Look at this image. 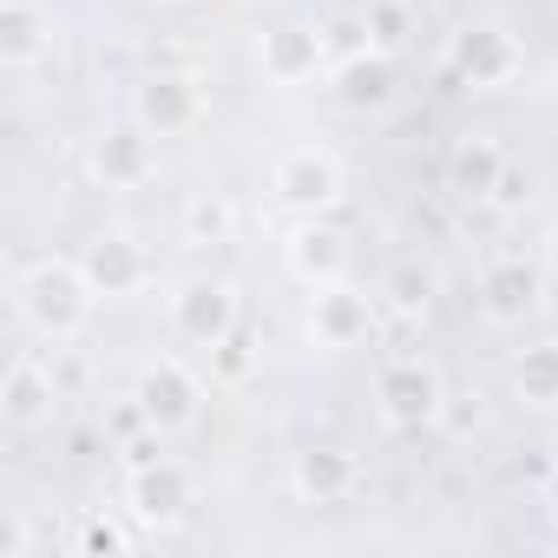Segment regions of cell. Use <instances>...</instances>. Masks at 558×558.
<instances>
[{"label":"cell","mask_w":558,"mask_h":558,"mask_svg":"<svg viewBox=\"0 0 558 558\" xmlns=\"http://www.w3.org/2000/svg\"><path fill=\"white\" fill-rule=\"evenodd\" d=\"M519 66H525V47H519L506 27H493V21L460 27L453 47H447V73H453L460 86H473V93H493V86L519 80Z\"/></svg>","instance_id":"3957f363"},{"label":"cell","mask_w":558,"mask_h":558,"mask_svg":"<svg viewBox=\"0 0 558 558\" xmlns=\"http://www.w3.org/2000/svg\"><path fill=\"white\" fill-rule=\"evenodd\" d=\"M355 480H362V466H355L349 447H303L296 466H290V486H296L303 506H336V499L355 493Z\"/></svg>","instance_id":"9a60e30c"},{"label":"cell","mask_w":558,"mask_h":558,"mask_svg":"<svg viewBox=\"0 0 558 558\" xmlns=\"http://www.w3.org/2000/svg\"><path fill=\"white\" fill-rule=\"evenodd\" d=\"M0 558H27V519L8 512V525H0Z\"/></svg>","instance_id":"f1b7e54d"},{"label":"cell","mask_w":558,"mask_h":558,"mask_svg":"<svg viewBox=\"0 0 558 558\" xmlns=\"http://www.w3.org/2000/svg\"><path fill=\"white\" fill-rule=\"evenodd\" d=\"M53 408H60V375L40 355H14L8 375H0V414H8V427H47Z\"/></svg>","instance_id":"7c38bea8"},{"label":"cell","mask_w":558,"mask_h":558,"mask_svg":"<svg viewBox=\"0 0 558 558\" xmlns=\"http://www.w3.org/2000/svg\"><path fill=\"white\" fill-rule=\"evenodd\" d=\"M440 427L447 434H473L480 427V395H447L440 401Z\"/></svg>","instance_id":"4316f807"},{"label":"cell","mask_w":558,"mask_h":558,"mask_svg":"<svg viewBox=\"0 0 558 558\" xmlns=\"http://www.w3.org/2000/svg\"><path fill=\"white\" fill-rule=\"evenodd\" d=\"M375 395H381V414H388L401 434L434 427V421H440V401H447V388H440V375H434L427 362H388L381 381H375Z\"/></svg>","instance_id":"52a82bcc"},{"label":"cell","mask_w":558,"mask_h":558,"mask_svg":"<svg viewBox=\"0 0 558 558\" xmlns=\"http://www.w3.org/2000/svg\"><path fill=\"white\" fill-rule=\"evenodd\" d=\"M47 47H53V21L34 0H0V66L27 73V66L47 60Z\"/></svg>","instance_id":"ac0fdd59"},{"label":"cell","mask_w":558,"mask_h":558,"mask_svg":"<svg viewBox=\"0 0 558 558\" xmlns=\"http://www.w3.org/2000/svg\"><path fill=\"white\" fill-rule=\"evenodd\" d=\"M323 40H329V53H362V47H368V21L342 14V21H329V27H323Z\"/></svg>","instance_id":"484cf974"},{"label":"cell","mask_w":558,"mask_h":558,"mask_svg":"<svg viewBox=\"0 0 558 558\" xmlns=\"http://www.w3.org/2000/svg\"><path fill=\"white\" fill-rule=\"evenodd\" d=\"M250 375H256V349H250V336H243V323H236V329L210 349V381H217V388H243Z\"/></svg>","instance_id":"603a6c76"},{"label":"cell","mask_w":558,"mask_h":558,"mask_svg":"<svg viewBox=\"0 0 558 558\" xmlns=\"http://www.w3.org/2000/svg\"><path fill=\"white\" fill-rule=\"evenodd\" d=\"M336 99H342L349 112H381V106H395V60H388L381 47L349 53V60L336 66Z\"/></svg>","instance_id":"e0dca14e"},{"label":"cell","mask_w":558,"mask_h":558,"mask_svg":"<svg viewBox=\"0 0 558 558\" xmlns=\"http://www.w3.org/2000/svg\"><path fill=\"white\" fill-rule=\"evenodd\" d=\"M290 276L310 283V290L342 283V276H349V236L336 223H323V217H303V230L290 236Z\"/></svg>","instance_id":"5bb4252c"},{"label":"cell","mask_w":558,"mask_h":558,"mask_svg":"<svg viewBox=\"0 0 558 558\" xmlns=\"http://www.w3.org/2000/svg\"><path fill=\"white\" fill-rule=\"evenodd\" d=\"M158 171V158H151V132L132 119V125H106L99 138H93V178L106 184V191H132V184H145Z\"/></svg>","instance_id":"4fadbf2b"},{"label":"cell","mask_w":558,"mask_h":558,"mask_svg":"<svg viewBox=\"0 0 558 558\" xmlns=\"http://www.w3.org/2000/svg\"><path fill=\"white\" fill-rule=\"evenodd\" d=\"M434 290H440V283H434V269H427V263H395V269H388V283H381L388 310L408 316V323L434 310Z\"/></svg>","instance_id":"44dd1931"},{"label":"cell","mask_w":558,"mask_h":558,"mask_svg":"<svg viewBox=\"0 0 558 558\" xmlns=\"http://www.w3.org/2000/svg\"><path fill=\"white\" fill-rule=\"evenodd\" d=\"M230 230H236V204L223 191H197L184 204V236L191 243H230Z\"/></svg>","instance_id":"7402d4cb"},{"label":"cell","mask_w":558,"mask_h":558,"mask_svg":"<svg viewBox=\"0 0 558 558\" xmlns=\"http://www.w3.org/2000/svg\"><path fill=\"white\" fill-rule=\"evenodd\" d=\"M171 329L191 349H217L236 329V290L223 283V276H197V283H184L171 296Z\"/></svg>","instance_id":"8992f818"},{"label":"cell","mask_w":558,"mask_h":558,"mask_svg":"<svg viewBox=\"0 0 558 558\" xmlns=\"http://www.w3.org/2000/svg\"><path fill=\"white\" fill-rule=\"evenodd\" d=\"M80 269H86V283L112 303V296H138V290H145L151 256H145V243H138V236L106 230V236H93V243L80 250Z\"/></svg>","instance_id":"30bf717a"},{"label":"cell","mask_w":558,"mask_h":558,"mask_svg":"<svg viewBox=\"0 0 558 558\" xmlns=\"http://www.w3.org/2000/svg\"><path fill=\"white\" fill-rule=\"evenodd\" d=\"M256 60H263V80L269 86H303V80H316L329 66V40H323V27L283 21V27H269L256 40Z\"/></svg>","instance_id":"8fae6325"},{"label":"cell","mask_w":558,"mask_h":558,"mask_svg":"<svg viewBox=\"0 0 558 558\" xmlns=\"http://www.w3.org/2000/svg\"><path fill=\"white\" fill-rule=\"evenodd\" d=\"M545 512H551V519H558V466H551V473H545Z\"/></svg>","instance_id":"f546056e"},{"label":"cell","mask_w":558,"mask_h":558,"mask_svg":"<svg viewBox=\"0 0 558 558\" xmlns=\"http://www.w3.org/2000/svg\"><path fill=\"white\" fill-rule=\"evenodd\" d=\"M132 538H125V525H112V519H86L80 525V551H125Z\"/></svg>","instance_id":"83f0119b"},{"label":"cell","mask_w":558,"mask_h":558,"mask_svg":"<svg viewBox=\"0 0 558 558\" xmlns=\"http://www.w3.org/2000/svg\"><path fill=\"white\" fill-rule=\"evenodd\" d=\"M375 336V303L349 283L310 290V342L316 349H362Z\"/></svg>","instance_id":"9c48e42d"},{"label":"cell","mask_w":558,"mask_h":558,"mask_svg":"<svg viewBox=\"0 0 558 558\" xmlns=\"http://www.w3.org/2000/svg\"><path fill=\"white\" fill-rule=\"evenodd\" d=\"M125 506H132L138 525L165 532V525H178V519L197 506V480H191V466H178V460L158 453V460L132 466V480H125Z\"/></svg>","instance_id":"5b68a950"},{"label":"cell","mask_w":558,"mask_h":558,"mask_svg":"<svg viewBox=\"0 0 558 558\" xmlns=\"http://www.w3.org/2000/svg\"><path fill=\"white\" fill-rule=\"evenodd\" d=\"M362 21H368V47H381V53H395L408 40V8H401V0H375Z\"/></svg>","instance_id":"cb8c5ba5"},{"label":"cell","mask_w":558,"mask_h":558,"mask_svg":"<svg viewBox=\"0 0 558 558\" xmlns=\"http://www.w3.org/2000/svg\"><path fill=\"white\" fill-rule=\"evenodd\" d=\"M269 191H276V204H290L296 217H329L342 204V165L329 151H316V145H296V151L276 158Z\"/></svg>","instance_id":"7a4b0ae2"},{"label":"cell","mask_w":558,"mask_h":558,"mask_svg":"<svg viewBox=\"0 0 558 558\" xmlns=\"http://www.w3.org/2000/svg\"><path fill=\"white\" fill-rule=\"evenodd\" d=\"M545 269L558 276V223H551V236H545Z\"/></svg>","instance_id":"4dcf8cb0"},{"label":"cell","mask_w":558,"mask_h":558,"mask_svg":"<svg viewBox=\"0 0 558 558\" xmlns=\"http://www.w3.org/2000/svg\"><path fill=\"white\" fill-rule=\"evenodd\" d=\"M132 401L145 408V421H151L158 434H184V427L197 421V408H204V381H197L184 362L158 355V362H145V368H138Z\"/></svg>","instance_id":"277c9868"},{"label":"cell","mask_w":558,"mask_h":558,"mask_svg":"<svg viewBox=\"0 0 558 558\" xmlns=\"http://www.w3.org/2000/svg\"><path fill=\"white\" fill-rule=\"evenodd\" d=\"M538 296H545V283H538V269H532L525 256H499V263L480 276V303H486L493 323H525V316L538 310Z\"/></svg>","instance_id":"2e32d148"},{"label":"cell","mask_w":558,"mask_h":558,"mask_svg":"<svg viewBox=\"0 0 558 558\" xmlns=\"http://www.w3.org/2000/svg\"><path fill=\"white\" fill-rule=\"evenodd\" d=\"M132 119H138L151 138L191 132V125L204 119V86H197V73H151V80L138 86V99H132Z\"/></svg>","instance_id":"ba28073f"},{"label":"cell","mask_w":558,"mask_h":558,"mask_svg":"<svg viewBox=\"0 0 558 558\" xmlns=\"http://www.w3.org/2000/svg\"><path fill=\"white\" fill-rule=\"evenodd\" d=\"M14 303H21V316H27L47 342H73V336L93 323L99 290L86 283V269H80V263H34V269L21 276Z\"/></svg>","instance_id":"6da1fadb"},{"label":"cell","mask_w":558,"mask_h":558,"mask_svg":"<svg viewBox=\"0 0 558 558\" xmlns=\"http://www.w3.org/2000/svg\"><path fill=\"white\" fill-rule=\"evenodd\" d=\"M499 171H506V151H499L493 138H460V145L447 151V191H453L460 204H486L493 184H499Z\"/></svg>","instance_id":"d6986e66"},{"label":"cell","mask_w":558,"mask_h":558,"mask_svg":"<svg viewBox=\"0 0 558 558\" xmlns=\"http://www.w3.org/2000/svg\"><path fill=\"white\" fill-rule=\"evenodd\" d=\"M486 204H493V210H506V217H519V210L532 204V171L506 158V171H499V184H493V197H486Z\"/></svg>","instance_id":"d4e9b609"},{"label":"cell","mask_w":558,"mask_h":558,"mask_svg":"<svg viewBox=\"0 0 558 558\" xmlns=\"http://www.w3.org/2000/svg\"><path fill=\"white\" fill-rule=\"evenodd\" d=\"M512 388L525 408H558V342H532L512 362Z\"/></svg>","instance_id":"ffe728a7"}]
</instances>
